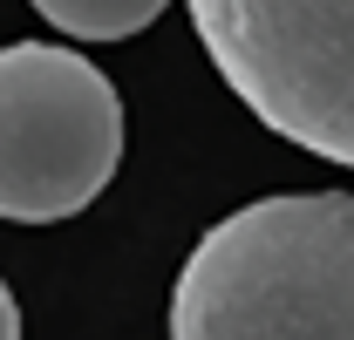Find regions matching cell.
Instances as JSON below:
<instances>
[{"mask_svg": "<svg viewBox=\"0 0 354 340\" xmlns=\"http://www.w3.org/2000/svg\"><path fill=\"white\" fill-rule=\"evenodd\" d=\"M177 340H354V198L293 191L218 218L171 293Z\"/></svg>", "mask_w": 354, "mask_h": 340, "instance_id": "1", "label": "cell"}, {"mask_svg": "<svg viewBox=\"0 0 354 340\" xmlns=\"http://www.w3.org/2000/svg\"><path fill=\"white\" fill-rule=\"evenodd\" d=\"M191 28L272 136L354 170V0H191Z\"/></svg>", "mask_w": 354, "mask_h": 340, "instance_id": "2", "label": "cell"}, {"mask_svg": "<svg viewBox=\"0 0 354 340\" xmlns=\"http://www.w3.org/2000/svg\"><path fill=\"white\" fill-rule=\"evenodd\" d=\"M123 164L116 82L55 41L0 48V218L55 225L88 211Z\"/></svg>", "mask_w": 354, "mask_h": 340, "instance_id": "3", "label": "cell"}, {"mask_svg": "<svg viewBox=\"0 0 354 340\" xmlns=\"http://www.w3.org/2000/svg\"><path fill=\"white\" fill-rule=\"evenodd\" d=\"M48 28H62L68 41H130L143 35L171 0H28Z\"/></svg>", "mask_w": 354, "mask_h": 340, "instance_id": "4", "label": "cell"}, {"mask_svg": "<svg viewBox=\"0 0 354 340\" xmlns=\"http://www.w3.org/2000/svg\"><path fill=\"white\" fill-rule=\"evenodd\" d=\"M21 334V306H14V293H7V279H0V340Z\"/></svg>", "mask_w": 354, "mask_h": 340, "instance_id": "5", "label": "cell"}]
</instances>
